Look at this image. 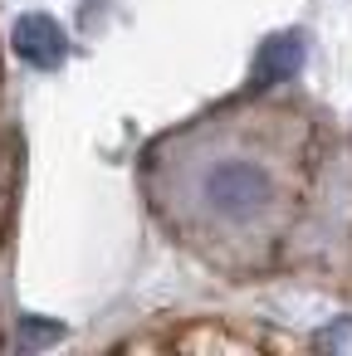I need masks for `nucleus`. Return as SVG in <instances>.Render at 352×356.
I'll return each instance as SVG.
<instances>
[{
  "label": "nucleus",
  "instance_id": "1",
  "mask_svg": "<svg viewBox=\"0 0 352 356\" xmlns=\"http://www.w3.org/2000/svg\"><path fill=\"white\" fill-rule=\"evenodd\" d=\"M201 200L225 225H254V220H264L274 210L279 186H274V171L264 161H254V156H220L201 176Z\"/></svg>",
  "mask_w": 352,
  "mask_h": 356
},
{
  "label": "nucleus",
  "instance_id": "2",
  "mask_svg": "<svg viewBox=\"0 0 352 356\" xmlns=\"http://www.w3.org/2000/svg\"><path fill=\"white\" fill-rule=\"evenodd\" d=\"M10 44H15V54L30 64V69H59L64 64V54H69V40H64V30L49 20V15H20L15 20V35H10Z\"/></svg>",
  "mask_w": 352,
  "mask_h": 356
},
{
  "label": "nucleus",
  "instance_id": "4",
  "mask_svg": "<svg viewBox=\"0 0 352 356\" xmlns=\"http://www.w3.org/2000/svg\"><path fill=\"white\" fill-rule=\"evenodd\" d=\"M59 327L54 322H40V317H25L20 322V346H40V341H54Z\"/></svg>",
  "mask_w": 352,
  "mask_h": 356
},
{
  "label": "nucleus",
  "instance_id": "3",
  "mask_svg": "<svg viewBox=\"0 0 352 356\" xmlns=\"http://www.w3.org/2000/svg\"><path fill=\"white\" fill-rule=\"evenodd\" d=\"M303 59H308V44H303V35H298V30H284V35H269V40L259 44V54H254V69H250V83H254V88H279V83H289V79H298V69H303Z\"/></svg>",
  "mask_w": 352,
  "mask_h": 356
}]
</instances>
